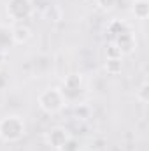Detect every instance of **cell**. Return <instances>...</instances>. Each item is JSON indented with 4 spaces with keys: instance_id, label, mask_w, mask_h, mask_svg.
Here are the masks:
<instances>
[{
    "instance_id": "cell-1",
    "label": "cell",
    "mask_w": 149,
    "mask_h": 151,
    "mask_svg": "<svg viewBox=\"0 0 149 151\" xmlns=\"http://www.w3.org/2000/svg\"><path fill=\"white\" fill-rule=\"evenodd\" d=\"M27 134V123L19 114H7L0 118V139L4 142H18Z\"/></svg>"
},
{
    "instance_id": "cell-2",
    "label": "cell",
    "mask_w": 149,
    "mask_h": 151,
    "mask_svg": "<svg viewBox=\"0 0 149 151\" xmlns=\"http://www.w3.org/2000/svg\"><path fill=\"white\" fill-rule=\"evenodd\" d=\"M37 104L44 113L56 114L60 113L69 102L65 100V97H63V93H62V90L58 86H51V88H46V90H42L39 93Z\"/></svg>"
},
{
    "instance_id": "cell-3",
    "label": "cell",
    "mask_w": 149,
    "mask_h": 151,
    "mask_svg": "<svg viewBox=\"0 0 149 151\" xmlns=\"http://www.w3.org/2000/svg\"><path fill=\"white\" fill-rule=\"evenodd\" d=\"M5 12L11 21L14 23H23L25 19L32 18L35 12V4L34 0H7L5 4Z\"/></svg>"
},
{
    "instance_id": "cell-4",
    "label": "cell",
    "mask_w": 149,
    "mask_h": 151,
    "mask_svg": "<svg viewBox=\"0 0 149 151\" xmlns=\"http://www.w3.org/2000/svg\"><path fill=\"white\" fill-rule=\"evenodd\" d=\"M67 102L79 100V95L82 93V77L79 74H69L63 79V86L60 88Z\"/></svg>"
},
{
    "instance_id": "cell-5",
    "label": "cell",
    "mask_w": 149,
    "mask_h": 151,
    "mask_svg": "<svg viewBox=\"0 0 149 151\" xmlns=\"http://www.w3.org/2000/svg\"><path fill=\"white\" fill-rule=\"evenodd\" d=\"M70 137H72V135H70V132H69L65 127H53V128L46 134L47 144H49L51 148H54V150H60Z\"/></svg>"
},
{
    "instance_id": "cell-6",
    "label": "cell",
    "mask_w": 149,
    "mask_h": 151,
    "mask_svg": "<svg viewBox=\"0 0 149 151\" xmlns=\"http://www.w3.org/2000/svg\"><path fill=\"white\" fill-rule=\"evenodd\" d=\"M112 42L119 47L121 55H130V53H133V49L137 47V39H135V35H133L130 30H126V32L119 34L117 37H114Z\"/></svg>"
},
{
    "instance_id": "cell-7",
    "label": "cell",
    "mask_w": 149,
    "mask_h": 151,
    "mask_svg": "<svg viewBox=\"0 0 149 151\" xmlns=\"http://www.w3.org/2000/svg\"><path fill=\"white\" fill-rule=\"evenodd\" d=\"M14 46L12 40V27L0 23V53H7Z\"/></svg>"
},
{
    "instance_id": "cell-8",
    "label": "cell",
    "mask_w": 149,
    "mask_h": 151,
    "mask_svg": "<svg viewBox=\"0 0 149 151\" xmlns=\"http://www.w3.org/2000/svg\"><path fill=\"white\" fill-rule=\"evenodd\" d=\"M30 37H32L30 27H27L23 23H16L12 27V40H14V44H25V42L30 40Z\"/></svg>"
},
{
    "instance_id": "cell-9",
    "label": "cell",
    "mask_w": 149,
    "mask_h": 151,
    "mask_svg": "<svg viewBox=\"0 0 149 151\" xmlns=\"http://www.w3.org/2000/svg\"><path fill=\"white\" fill-rule=\"evenodd\" d=\"M132 12L139 19H146L149 16V2L148 0H135L132 5Z\"/></svg>"
},
{
    "instance_id": "cell-10",
    "label": "cell",
    "mask_w": 149,
    "mask_h": 151,
    "mask_svg": "<svg viewBox=\"0 0 149 151\" xmlns=\"http://www.w3.org/2000/svg\"><path fill=\"white\" fill-rule=\"evenodd\" d=\"M104 67H105V72L109 76H117L123 70V62H121V58H107Z\"/></svg>"
},
{
    "instance_id": "cell-11",
    "label": "cell",
    "mask_w": 149,
    "mask_h": 151,
    "mask_svg": "<svg viewBox=\"0 0 149 151\" xmlns=\"http://www.w3.org/2000/svg\"><path fill=\"white\" fill-rule=\"evenodd\" d=\"M126 30H128V27H126V23L121 21V19H112L111 23L107 25V32L111 34L112 37H117L119 34H123V32H126Z\"/></svg>"
},
{
    "instance_id": "cell-12",
    "label": "cell",
    "mask_w": 149,
    "mask_h": 151,
    "mask_svg": "<svg viewBox=\"0 0 149 151\" xmlns=\"http://www.w3.org/2000/svg\"><path fill=\"white\" fill-rule=\"evenodd\" d=\"M135 99L140 102V104H146L149 100V84L148 81H144L137 90H135Z\"/></svg>"
},
{
    "instance_id": "cell-13",
    "label": "cell",
    "mask_w": 149,
    "mask_h": 151,
    "mask_svg": "<svg viewBox=\"0 0 149 151\" xmlns=\"http://www.w3.org/2000/svg\"><path fill=\"white\" fill-rule=\"evenodd\" d=\"M90 114H91V109L88 104H77L74 107V116L77 119H88Z\"/></svg>"
},
{
    "instance_id": "cell-14",
    "label": "cell",
    "mask_w": 149,
    "mask_h": 151,
    "mask_svg": "<svg viewBox=\"0 0 149 151\" xmlns=\"http://www.w3.org/2000/svg\"><path fill=\"white\" fill-rule=\"evenodd\" d=\"M105 55H107V58H123L119 47H117L114 42H109V44L105 46Z\"/></svg>"
},
{
    "instance_id": "cell-15",
    "label": "cell",
    "mask_w": 149,
    "mask_h": 151,
    "mask_svg": "<svg viewBox=\"0 0 149 151\" xmlns=\"http://www.w3.org/2000/svg\"><path fill=\"white\" fill-rule=\"evenodd\" d=\"M58 151H79V141L74 139V137H70Z\"/></svg>"
},
{
    "instance_id": "cell-16",
    "label": "cell",
    "mask_w": 149,
    "mask_h": 151,
    "mask_svg": "<svg viewBox=\"0 0 149 151\" xmlns=\"http://www.w3.org/2000/svg\"><path fill=\"white\" fill-rule=\"evenodd\" d=\"M116 4H117V0H97V5L102 11H111Z\"/></svg>"
},
{
    "instance_id": "cell-17",
    "label": "cell",
    "mask_w": 149,
    "mask_h": 151,
    "mask_svg": "<svg viewBox=\"0 0 149 151\" xmlns=\"http://www.w3.org/2000/svg\"><path fill=\"white\" fill-rule=\"evenodd\" d=\"M5 62H7V53H0V72L5 67Z\"/></svg>"
},
{
    "instance_id": "cell-18",
    "label": "cell",
    "mask_w": 149,
    "mask_h": 151,
    "mask_svg": "<svg viewBox=\"0 0 149 151\" xmlns=\"http://www.w3.org/2000/svg\"><path fill=\"white\" fill-rule=\"evenodd\" d=\"M5 81H7V79H5V77H4V74L0 72V90H2L4 86H5Z\"/></svg>"
},
{
    "instance_id": "cell-19",
    "label": "cell",
    "mask_w": 149,
    "mask_h": 151,
    "mask_svg": "<svg viewBox=\"0 0 149 151\" xmlns=\"http://www.w3.org/2000/svg\"><path fill=\"white\" fill-rule=\"evenodd\" d=\"M88 151H95V150H88Z\"/></svg>"
},
{
    "instance_id": "cell-20",
    "label": "cell",
    "mask_w": 149,
    "mask_h": 151,
    "mask_svg": "<svg viewBox=\"0 0 149 151\" xmlns=\"http://www.w3.org/2000/svg\"><path fill=\"white\" fill-rule=\"evenodd\" d=\"M132 2H135V0H132Z\"/></svg>"
}]
</instances>
